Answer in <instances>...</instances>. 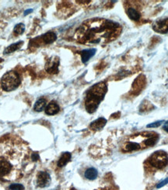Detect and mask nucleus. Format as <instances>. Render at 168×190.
Here are the masks:
<instances>
[{
	"instance_id": "f8f14e48",
	"label": "nucleus",
	"mask_w": 168,
	"mask_h": 190,
	"mask_svg": "<svg viewBox=\"0 0 168 190\" xmlns=\"http://www.w3.org/2000/svg\"><path fill=\"white\" fill-rule=\"evenodd\" d=\"M96 51H97V50H96L95 48H90V49H86L81 51V59H82V62H84V63H86V62H88V61L95 55Z\"/></svg>"
},
{
	"instance_id": "7ed1b4c3",
	"label": "nucleus",
	"mask_w": 168,
	"mask_h": 190,
	"mask_svg": "<svg viewBox=\"0 0 168 190\" xmlns=\"http://www.w3.org/2000/svg\"><path fill=\"white\" fill-rule=\"evenodd\" d=\"M20 82H21V80H20V76L17 72H7L2 78V88L6 91H12L19 87Z\"/></svg>"
},
{
	"instance_id": "ddd939ff",
	"label": "nucleus",
	"mask_w": 168,
	"mask_h": 190,
	"mask_svg": "<svg viewBox=\"0 0 168 190\" xmlns=\"http://www.w3.org/2000/svg\"><path fill=\"white\" fill-rule=\"evenodd\" d=\"M127 15L128 16L130 19L133 21H139V19L141 17V14L137 9H136L135 8L132 7H128L127 9Z\"/></svg>"
},
{
	"instance_id": "f03ea898",
	"label": "nucleus",
	"mask_w": 168,
	"mask_h": 190,
	"mask_svg": "<svg viewBox=\"0 0 168 190\" xmlns=\"http://www.w3.org/2000/svg\"><path fill=\"white\" fill-rule=\"evenodd\" d=\"M108 91V86L104 82H100L90 87L86 94L85 108L89 113H94L98 108L100 101Z\"/></svg>"
},
{
	"instance_id": "6e6552de",
	"label": "nucleus",
	"mask_w": 168,
	"mask_h": 190,
	"mask_svg": "<svg viewBox=\"0 0 168 190\" xmlns=\"http://www.w3.org/2000/svg\"><path fill=\"white\" fill-rule=\"evenodd\" d=\"M50 179L51 178H50L49 174L45 172H40L37 175V186H40V187H45L49 184Z\"/></svg>"
},
{
	"instance_id": "412c9836",
	"label": "nucleus",
	"mask_w": 168,
	"mask_h": 190,
	"mask_svg": "<svg viewBox=\"0 0 168 190\" xmlns=\"http://www.w3.org/2000/svg\"><path fill=\"white\" fill-rule=\"evenodd\" d=\"M161 124H162V121H158V122H155L153 123L147 125V128H156V127H159Z\"/></svg>"
},
{
	"instance_id": "dca6fc26",
	"label": "nucleus",
	"mask_w": 168,
	"mask_h": 190,
	"mask_svg": "<svg viewBox=\"0 0 168 190\" xmlns=\"http://www.w3.org/2000/svg\"><path fill=\"white\" fill-rule=\"evenodd\" d=\"M85 178H87L89 180H94L97 178V175H98V172L97 169L94 168H89L85 172Z\"/></svg>"
},
{
	"instance_id": "9d476101",
	"label": "nucleus",
	"mask_w": 168,
	"mask_h": 190,
	"mask_svg": "<svg viewBox=\"0 0 168 190\" xmlns=\"http://www.w3.org/2000/svg\"><path fill=\"white\" fill-rule=\"evenodd\" d=\"M12 169L10 163L5 160H0V177H3L9 173Z\"/></svg>"
},
{
	"instance_id": "f3484780",
	"label": "nucleus",
	"mask_w": 168,
	"mask_h": 190,
	"mask_svg": "<svg viewBox=\"0 0 168 190\" xmlns=\"http://www.w3.org/2000/svg\"><path fill=\"white\" fill-rule=\"evenodd\" d=\"M23 44V41H18V42H17V43L12 44V45H9V46H8L7 48L5 49L4 53L5 54H9V53L13 52V51H17V49H19V48L22 46Z\"/></svg>"
},
{
	"instance_id": "aec40b11",
	"label": "nucleus",
	"mask_w": 168,
	"mask_h": 190,
	"mask_svg": "<svg viewBox=\"0 0 168 190\" xmlns=\"http://www.w3.org/2000/svg\"><path fill=\"white\" fill-rule=\"evenodd\" d=\"M9 189L10 190H23L24 189V186L21 184H17V183H14L9 186Z\"/></svg>"
},
{
	"instance_id": "20e7f679",
	"label": "nucleus",
	"mask_w": 168,
	"mask_h": 190,
	"mask_svg": "<svg viewBox=\"0 0 168 190\" xmlns=\"http://www.w3.org/2000/svg\"><path fill=\"white\" fill-rule=\"evenodd\" d=\"M149 163L156 169H163L168 164V156L164 151L154 152L149 158Z\"/></svg>"
},
{
	"instance_id": "1a4fd4ad",
	"label": "nucleus",
	"mask_w": 168,
	"mask_h": 190,
	"mask_svg": "<svg viewBox=\"0 0 168 190\" xmlns=\"http://www.w3.org/2000/svg\"><path fill=\"white\" fill-rule=\"evenodd\" d=\"M107 120L104 118H100V119H97V120L94 121L92 123L89 125V128L94 131H98V130L102 129L106 125Z\"/></svg>"
},
{
	"instance_id": "2eb2a0df",
	"label": "nucleus",
	"mask_w": 168,
	"mask_h": 190,
	"mask_svg": "<svg viewBox=\"0 0 168 190\" xmlns=\"http://www.w3.org/2000/svg\"><path fill=\"white\" fill-rule=\"evenodd\" d=\"M41 38L45 44H51L53 43L55 41H56V39H57V35H56L55 33L54 32H48L44 34L41 37Z\"/></svg>"
},
{
	"instance_id": "a211bd4d",
	"label": "nucleus",
	"mask_w": 168,
	"mask_h": 190,
	"mask_svg": "<svg viewBox=\"0 0 168 190\" xmlns=\"http://www.w3.org/2000/svg\"><path fill=\"white\" fill-rule=\"evenodd\" d=\"M45 106H46V100L45 98H40L36 101L34 108L36 111H41L42 110L45 109Z\"/></svg>"
},
{
	"instance_id": "5701e85b",
	"label": "nucleus",
	"mask_w": 168,
	"mask_h": 190,
	"mask_svg": "<svg viewBox=\"0 0 168 190\" xmlns=\"http://www.w3.org/2000/svg\"><path fill=\"white\" fill-rule=\"evenodd\" d=\"M31 159L33 161H37L39 159V154L37 153H34L31 155Z\"/></svg>"
},
{
	"instance_id": "f257e3e1",
	"label": "nucleus",
	"mask_w": 168,
	"mask_h": 190,
	"mask_svg": "<svg viewBox=\"0 0 168 190\" xmlns=\"http://www.w3.org/2000/svg\"><path fill=\"white\" fill-rule=\"evenodd\" d=\"M117 22L102 18L90 19L80 25L75 33V39L82 44L108 43L115 40L122 32Z\"/></svg>"
},
{
	"instance_id": "0eeeda50",
	"label": "nucleus",
	"mask_w": 168,
	"mask_h": 190,
	"mask_svg": "<svg viewBox=\"0 0 168 190\" xmlns=\"http://www.w3.org/2000/svg\"><path fill=\"white\" fill-rule=\"evenodd\" d=\"M59 58H54L50 59L49 62L46 64V71L49 73H57L59 72Z\"/></svg>"
},
{
	"instance_id": "39448f33",
	"label": "nucleus",
	"mask_w": 168,
	"mask_h": 190,
	"mask_svg": "<svg viewBox=\"0 0 168 190\" xmlns=\"http://www.w3.org/2000/svg\"><path fill=\"white\" fill-rule=\"evenodd\" d=\"M153 29L160 34H167L168 32V17L154 22Z\"/></svg>"
},
{
	"instance_id": "393cba45",
	"label": "nucleus",
	"mask_w": 168,
	"mask_h": 190,
	"mask_svg": "<svg viewBox=\"0 0 168 190\" xmlns=\"http://www.w3.org/2000/svg\"><path fill=\"white\" fill-rule=\"evenodd\" d=\"M32 12V9H28V10L25 11V12H24V15H26V14L30 13V12Z\"/></svg>"
},
{
	"instance_id": "4be33fe9",
	"label": "nucleus",
	"mask_w": 168,
	"mask_h": 190,
	"mask_svg": "<svg viewBox=\"0 0 168 190\" xmlns=\"http://www.w3.org/2000/svg\"><path fill=\"white\" fill-rule=\"evenodd\" d=\"M167 183H168V178H166V179H164V181L161 182V183H160L159 184H158L157 186H156V188H157V189H160V188L163 187V186H165V185H167Z\"/></svg>"
},
{
	"instance_id": "b1692460",
	"label": "nucleus",
	"mask_w": 168,
	"mask_h": 190,
	"mask_svg": "<svg viewBox=\"0 0 168 190\" xmlns=\"http://www.w3.org/2000/svg\"><path fill=\"white\" fill-rule=\"evenodd\" d=\"M163 128H164V129L165 130L167 133H168V121H167V122H166L165 123H164V127H163Z\"/></svg>"
},
{
	"instance_id": "6ab92c4d",
	"label": "nucleus",
	"mask_w": 168,
	"mask_h": 190,
	"mask_svg": "<svg viewBox=\"0 0 168 190\" xmlns=\"http://www.w3.org/2000/svg\"><path fill=\"white\" fill-rule=\"evenodd\" d=\"M24 31H25V25L23 24V23H20L16 25L15 27H14L13 32L14 34H17V35H20V34H22L23 32H24Z\"/></svg>"
},
{
	"instance_id": "423d86ee",
	"label": "nucleus",
	"mask_w": 168,
	"mask_h": 190,
	"mask_svg": "<svg viewBox=\"0 0 168 190\" xmlns=\"http://www.w3.org/2000/svg\"><path fill=\"white\" fill-rule=\"evenodd\" d=\"M146 84V78L143 75H140L138 76L132 84V92H136V94H139L143 89Z\"/></svg>"
},
{
	"instance_id": "9b49d317",
	"label": "nucleus",
	"mask_w": 168,
	"mask_h": 190,
	"mask_svg": "<svg viewBox=\"0 0 168 190\" xmlns=\"http://www.w3.org/2000/svg\"><path fill=\"white\" fill-rule=\"evenodd\" d=\"M59 106L56 102L51 101L48 105V106L45 108V113L48 115H53L57 114L59 111Z\"/></svg>"
},
{
	"instance_id": "4468645a",
	"label": "nucleus",
	"mask_w": 168,
	"mask_h": 190,
	"mask_svg": "<svg viewBox=\"0 0 168 190\" xmlns=\"http://www.w3.org/2000/svg\"><path fill=\"white\" fill-rule=\"evenodd\" d=\"M71 159V153L69 152H65L62 154V156L59 158V161H58V166L60 168L64 167L66 164H68L69 161Z\"/></svg>"
}]
</instances>
